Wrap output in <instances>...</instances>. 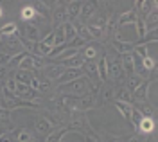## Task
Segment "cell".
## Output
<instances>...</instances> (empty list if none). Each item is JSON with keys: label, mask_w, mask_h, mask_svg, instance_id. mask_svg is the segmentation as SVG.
Returning a JSON list of instances; mask_svg holds the SVG:
<instances>
[{"label": "cell", "mask_w": 158, "mask_h": 142, "mask_svg": "<svg viewBox=\"0 0 158 142\" xmlns=\"http://www.w3.org/2000/svg\"><path fill=\"white\" fill-rule=\"evenodd\" d=\"M156 38H158V31L155 29V31H149L148 34L142 38V40H138L135 45H149V43H155L156 41Z\"/></svg>", "instance_id": "29"}, {"label": "cell", "mask_w": 158, "mask_h": 142, "mask_svg": "<svg viewBox=\"0 0 158 142\" xmlns=\"http://www.w3.org/2000/svg\"><path fill=\"white\" fill-rule=\"evenodd\" d=\"M149 88H151V81H149V79H144V83H142L137 90L131 94V99H133V102H144V101H148Z\"/></svg>", "instance_id": "6"}, {"label": "cell", "mask_w": 158, "mask_h": 142, "mask_svg": "<svg viewBox=\"0 0 158 142\" xmlns=\"http://www.w3.org/2000/svg\"><path fill=\"white\" fill-rule=\"evenodd\" d=\"M2 122H6V124L11 122V112L6 110V108H0V124H2Z\"/></svg>", "instance_id": "36"}, {"label": "cell", "mask_w": 158, "mask_h": 142, "mask_svg": "<svg viewBox=\"0 0 158 142\" xmlns=\"http://www.w3.org/2000/svg\"><path fill=\"white\" fill-rule=\"evenodd\" d=\"M106 74L108 79H120L122 77V65H120V56L117 58H108L106 56Z\"/></svg>", "instance_id": "2"}, {"label": "cell", "mask_w": 158, "mask_h": 142, "mask_svg": "<svg viewBox=\"0 0 158 142\" xmlns=\"http://www.w3.org/2000/svg\"><path fill=\"white\" fill-rule=\"evenodd\" d=\"M81 76H85L83 74V70L81 69H65L63 70V74L58 77V86H61V85H67V83L74 81V79H77V77H81Z\"/></svg>", "instance_id": "7"}, {"label": "cell", "mask_w": 158, "mask_h": 142, "mask_svg": "<svg viewBox=\"0 0 158 142\" xmlns=\"http://www.w3.org/2000/svg\"><path fill=\"white\" fill-rule=\"evenodd\" d=\"M135 20H137L135 9L124 11V13H120L117 16V27H124V25H128V23H135Z\"/></svg>", "instance_id": "10"}, {"label": "cell", "mask_w": 158, "mask_h": 142, "mask_svg": "<svg viewBox=\"0 0 158 142\" xmlns=\"http://www.w3.org/2000/svg\"><path fill=\"white\" fill-rule=\"evenodd\" d=\"M23 38L25 40H31V41H40V31H38V27L34 25V23H27L25 27H23Z\"/></svg>", "instance_id": "17"}, {"label": "cell", "mask_w": 158, "mask_h": 142, "mask_svg": "<svg viewBox=\"0 0 158 142\" xmlns=\"http://www.w3.org/2000/svg\"><path fill=\"white\" fill-rule=\"evenodd\" d=\"M32 76H34V72H27V70H16L15 74H13L15 81L23 83V85H29L31 79H32Z\"/></svg>", "instance_id": "24"}, {"label": "cell", "mask_w": 158, "mask_h": 142, "mask_svg": "<svg viewBox=\"0 0 158 142\" xmlns=\"http://www.w3.org/2000/svg\"><path fill=\"white\" fill-rule=\"evenodd\" d=\"M133 106H135L138 112H140V115H142V117H151V119H155V106H151L148 101H144V102H133Z\"/></svg>", "instance_id": "15"}, {"label": "cell", "mask_w": 158, "mask_h": 142, "mask_svg": "<svg viewBox=\"0 0 158 142\" xmlns=\"http://www.w3.org/2000/svg\"><path fill=\"white\" fill-rule=\"evenodd\" d=\"M135 25H137V34H138V38L142 40L146 34H148V29H146V23H144V18L142 16H138L137 15V20H135Z\"/></svg>", "instance_id": "32"}, {"label": "cell", "mask_w": 158, "mask_h": 142, "mask_svg": "<svg viewBox=\"0 0 158 142\" xmlns=\"http://www.w3.org/2000/svg\"><path fill=\"white\" fill-rule=\"evenodd\" d=\"M106 142H117V139H113V137H108V140Z\"/></svg>", "instance_id": "42"}, {"label": "cell", "mask_w": 158, "mask_h": 142, "mask_svg": "<svg viewBox=\"0 0 158 142\" xmlns=\"http://www.w3.org/2000/svg\"><path fill=\"white\" fill-rule=\"evenodd\" d=\"M142 67H144V70L153 72V70H155V67H156V61L153 60L151 56H148V58H144V60H142Z\"/></svg>", "instance_id": "34"}, {"label": "cell", "mask_w": 158, "mask_h": 142, "mask_svg": "<svg viewBox=\"0 0 158 142\" xmlns=\"http://www.w3.org/2000/svg\"><path fill=\"white\" fill-rule=\"evenodd\" d=\"M0 90H2V81H0Z\"/></svg>", "instance_id": "45"}, {"label": "cell", "mask_w": 158, "mask_h": 142, "mask_svg": "<svg viewBox=\"0 0 158 142\" xmlns=\"http://www.w3.org/2000/svg\"><path fill=\"white\" fill-rule=\"evenodd\" d=\"M11 56H13V54H9V52H0V67H7Z\"/></svg>", "instance_id": "37"}, {"label": "cell", "mask_w": 158, "mask_h": 142, "mask_svg": "<svg viewBox=\"0 0 158 142\" xmlns=\"http://www.w3.org/2000/svg\"><path fill=\"white\" fill-rule=\"evenodd\" d=\"M70 132H76V133H81L83 137H95V132L90 128V122H88V117L85 112H79V110H74L70 113V126H69Z\"/></svg>", "instance_id": "1"}, {"label": "cell", "mask_w": 158, "mask_h": 142, "mask_svg": "<svg viewBox=\"0 0 158 142\" xmlns=\"http://www.w3.org/2000/svg\"><path fill=\"white\" fill-rule=\"evenodd\" d=\"M115 101H118V102H129V104H133L131 92H129L126 86H120V88L115 92Z\"/></svg>", "instance_id": "21"}, {"label": "cell", "mask_w": 158, "mask_h": 142, "mask_svg": "<svg viewBox=\"0 0 158 142\" xmlns=\"http://www.w3.org/2000/svg\"><path fill=\"white\" fill-rule=\"evenodd\" d=\"M126 142H142V140L138 139L137 135H131V137H129V139H128V140H126Z\"/></svg>", "instance_id": "40"}, {"label": "cell", "mask_w": 158, "mask_h": 142, "mask_svg": "<svg viewBox=\"0 0 158 142\" xmlns=\"http://www.w3.org/2000/svg\"><path fill=\"white\" fill-rule=\"evenodd\" d=\"M32 7L36 11V15H41L43 18H49V6H47V4H43V2H34Z\"/></svg>", "instance_id": "31"}, {"label": "cell", "mask_w": 158, "mask_h": 142, "mask_svg": "<svg viewBox=\"0 0 158 142\" xmlns=\"http://www.w3.org/2000/svg\"><path fill=\"white\" fill-rule=\"evenodd\" d=\"M2 15H4V9H2V6H0V16H2Z\"/></svg>", "instance_id": "43"}, {"label": "cell", "mask_w": 158, "mask_h": 142, "mask_svg": "<svg viewBox=\"0 0 158 142\" xmlns=\"http://www.w3.org/2000/svg\"><path fill=\"white\" fill-rule=\"evenodd\" d=\"M2 40H4V38H2V34H0V41H2Z\"/></svg>", "instance_id": "44"}, {"label": "cell", "mask_w": 158, "mask_h": 142, "mask_svg": "<svg viewBox=\"0 0 158 142\" xmlns=\"http://www.w3.org/2000/svg\"><path fill=\"white\" fill-rule=\"evenodd\" d=\"M69 132H70L69 128H58V130H52V132L45 137V140L43 142H61L63 140V137H65Z\"/></svg>", "instance_id": "16"}, {"label": "cell", "mask_w": 158, "mask_h": 142, "mask_svg": "<svg viewBox=\"0 0 158 142\" xmlns=\"http://www.w3.org/2000/svg\"><path fill=\"white\" fill-rule=\"evenodd\" d=\"M137 130L140 133H144V135L153 133L155 132V119H151V117H142V121L138 122Z\"/></svg>", "instance_id": "14"}, {"label": "cell", "mask_w": 158, "mask_h": 142, "mask_svg": "<svg viewBox=\"0 0 158 142\" xmlns=\"http://www.w3.org/2000/svg\"><path fill=\"white\" fill-rule=\"evenodd\" d=\"M85 142H97V139H95V137H88V135H86V137H85Z\"/></svg>", "instance_id": "41"}, {"label": "cell", "mask_w": 158, "mask_h": 142, "mask_svg": "<svg viewBox=\"0 0 158 142\" xmlns=\"http://www.w3.org/2000/svg\"><path fill=\"white\" fill-rule=\"evenodd\" d=\"M95 106V97L94 95H79L77 97V110L79 112H86L90 108Z\"/></svg>", "instance_id": "12"}, {"label": "cell", "mask_w": 158, "mask_h": 142, "mask_svg": "<svg viewBox=\"0 0 158 142\" xmlns=\"http://www.w3.org/2000/svg\"><path fill=\"white\" fill-rule=\"evenodd\" d=\"M83 58L81 56H72V58H67V60H61V61H58V65L59 67H63V69H81L83 67Z\"/></svg>", "instance_id": "11"}, {"label": "cell", "mask_w": 158, "mask_h": 142, "mask_svg": "<svg viewBox=\"0 0 158 142\" xmlns=\"http://www.w3.org/2000/svg\"><path fill=\"white\" fill-rule=\"evenodd\" d=\"M41 70L45 72V76H47V79H49V81H58V77L63 74L65 69H63V67H59L58 63H56V65H45Z\"/></svg>", "instance_id": "9"}, {"label": "cell", "mask_w": 158, "mask_h": 142, "mask_svg": "<svg viewBox=\"0 0 158 142\" xmlns=\"http://www.w3.org/2000/svg\"><path fill=\"white\" fill-rule=\"evenodd\" d=\"M6 45H7V49H9V51L16 52V54L23 52V47H22V43H20V38H16V36H7Z\"/></svg>", "instance_id": "23"}, {"label": "cell", "mask_w": 158, "mask_h": 142, "mask_svg": "<svg viewBox=\"0 0 158 142\" xmlns=\"http://www.w3.org/2000/svg\"><path fill=\"white\" fill-rule=\"evenodd\" d=\"M79 56L83 58V61H94L97 58V49L94 45H85L83 49H79Z\"/></svg>", "instance_id": "18"}, {"label": "cell", "mask_w": 158, "mask_h": 142, "mask_svg": "<svg viewBox=\"0 0 158 142\" xmlns=\"http://www.w3.org/2000/svg\"><path fill=\"white\" fill-rule=\"evenodd\" d=\"M41 41H43L45 45H49V47H54V31H50V32H49V34H47V36H45Z\"/></svg>", "instance_id": "38"}, {"label": "cell", "mask_w": 158, "mask_h": 142, "mask_svg": "<svg viewBox=\"0 0 158 142\" xmlns=\"http://www.w3.org/2000/svg\"><path fill=\"white\" fill-rule=\"evenodd\" d=\"M97 11V4L95 2H81V11H79V22L90 20Z\"/></svg>", "instance_id": "8"}, {"label": "cell", "mask_w": 158, "mask_h": 142, "mask_svg": "<svg viewBox=\"0 0 158 142\" xmlns=\"http://www.w3.org/2000/svg\"><path fill=\"white\" fill-rule=\"evenodd\" d=\"M20 16H22V20L29 22V20H32V18L36 16V11H34L32 6H23V7H22V13H20Z\"/></svg>", "instance_id": "30"}, {"label": "cell", "mask_w": 158, "mask_h": 142, "mask_svg": "<svg viewBox=\"0 0 158 142\" xmlns=\"http://www.w3.org/2000/svg\"><path fill=\"white\" fill-rule=\"evenodd\" d=\"M15 140L16 142H32V135L29 133V130H25V128H20L16 130V135H15Z\"/></svg>", "instance_id": "27"}, {"label": "cell", "mask_w": 158, "mask_h": 142, "mask_svg": "<svg viewBox=\"0 0 158 142\" xmlns=\"http://www.w3.org/2000/svg\"><path fill=\"white\" fill-rule=\"evenodd\" d=\"M6 74H7V69H6V67H0V79H4Z\"/></svg>", "instance_id": "39"}, {"label": "cell", "mask_w": 158, "mask_h": 142, "mask_svg": "<svg viewBox=\"0 0 158 142\" xmlns=\"http://www.w3.org/2000/svg\"><path fill=\"white\" fill-rule=\"evenodd\" d=\"M97 72H99L101 83L108 81V74H106V56H101V60L97 61Z\"/></svg>", "instance_id": "25"}, {"label": "cell", "mask_w": 158, "mask_h": 142, "mask_svg": "<svg viewBox=\"0 0 158 142\" xmlns=\"http://www.w3.org/2000/svg\"><path fill=\"white\" fill-rule=\"evenodd\" d=\"M86 29H88L92 40H101V38L104 36V31H101L99 27H95V25H90V23H86Z\"/></svg>", "instance_id": "33"}, {"label": "cell", "mask_w": 158, "mask_h": 142, "mask_svg": "<svg viewBox=\"0 0 158 142\" xmlns=\"http://www.w3.org/2000/svg\"><path fill=\"white\" fill-rule=\"evenodd\" d=\"M2 108L11 112V110H16V108H38V104L29 101H22L18 97H2Z\"/></svg>", "instance_id": "3"}, {"label": "cell", "mask_w": 158, "mask_h": 142, "mask_svg": "<svg viewBox=\"0 0 158 142\" xmlns=\"http://www.w3.org/2000/svg\"><path fill=\"white\" fill-rule=\"evenodd\" d=\"M67 13H69V20L76 22L79 16V11H81V2H67Z\"/></svg>", "instance_id": "19"}, {"label": "cell", "mask_w": 158, "mask_h": 142, "mask_svg": "<svg viewBox=\"0 0 158 142\" xmlns=\"http://www.w3.org/2000/svg\"><path fill=\"white\" fill-rule=\"evenodd\" d=\"M69 20V13H67V6H65V2H58L56 4V9L52 11V23L59 27V25H63V23H67Z\"/></svg>", "instance_id": "4"}, {"label": "cell", "mask_w": 158, "mask_h": 142, "mask_svg": "<svg viewBox=\"0 0 158 142\" xmlns=\"http://www.w3.org/2000/svg\"><path fill=\"white\" fill-rule=\"evenodd\" d=\"M142 83H144V79L133 74V76H129V77H128V81H126V88H128V90L131 92V94H133V92H135V90L138 88V86L142 85Z\"/></svg>", "instance_id": "26"}, {"label": "cell", "mask_w": 158, "mask_h": 142, "mask_svg": "<svg viewBox=\"0 0 158 142\" xmlns=\"http://www.w3.org/2000/svg\"><path fill=\"white\" fill-rule=\"evenodd\" d=\"M115 108L120 112V115H122L126 121H129V119H131V110H133V104H129V102H118V101H115Z\"/></svg>", "instance_id": "22"}, {"label": "cell", "mask_w": 158, "mask_h": 142, "mask_svg": "<svg viewBox=\"0 0 158 142\" xmlns=\"http://www.w3.org/2000/svg\"><path fill=\"white\" fill-rule=\"evenodd\" d=\"M142 121V115H140V112H138L137 108L133 106V110H131V119H129V122L131 124H135V126H138V122Z\"/></svg>", "instance_id": "35"}, {"label": "cell", "mask_w": 158, "mask_h": 142, "mask_svg": "<svg viewBox=\"0 0 158 142\" xmlns=\"http://www.w3.org/2000/svg\"><path fill=\"white\" fill-rule=\"evenodd\" d=\"M34 128H36V132L40 135H49L52 132V126H50V122L45 119V117H36V121H34Z\"/></svg>", "instance_id": "13"}, {"label": "cell", "mask_w": 158, "mask_h": 142, "mask_svg": "<svg viewBox=\"0 0 158 142\" xmlns=\"http://www.w3.org/2000/svg\"><path fill=\"white\" fill-rule=\"evenodd\" d=\"M111 43H113L115 54H118V56H122V54H128V52H131V51H133V47H135V43H133V41L122 40L120 36H115V38L111 40Z\"/></svg>", "instance_id": "5"}, {"label": "cell", "mask_w": 158, "mask_h": 142, "mask_svg": "<svg viewBox=\"0 0 158 142\" xmlns=\"http://www.w3.org/2000/svg\"><path fill=\"white\" fill-rule=\"evenodd\" d=\"M63 32H65V40H67V45H69L70 41L74 40L77 34H76V29H74V25L67 22V23H63Z\"/></svg>", "instance_id": "28"}, {"label": "cell", "mask_w": 158, "mask_h": 142, "mask_svg": "<svg viewBox=\"0 0 158 142\" xmlns=\"http://www.w3.org/2000/svg\"><path fill=\"white\" fill-rule=\"evenodd\" d=\"M0 34H2V38L16 36V34H18V25H16L15 22H7L6 25H2V27H0Z\"/></svg>", "instance_id": "20"}]
</instances>
